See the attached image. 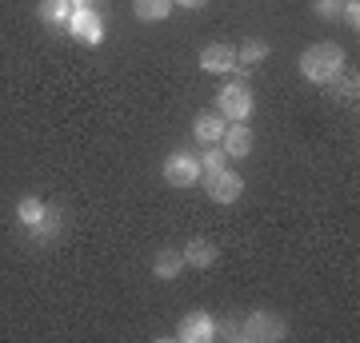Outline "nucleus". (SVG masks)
<instances>
[{"label": "nucleus", "instance_id": "obj_1", "mask_svg": "<svg viewBox=\"0 0 360 343\" xmlns=\"http://www.w3.org/2000/svg\"><path fill=\"white\" fill-rule=\"evenodd\" d=\"M300 76L309 80V84H328L336 72H345V48L336 44V40H321V44H309V48L300 52Z\"/></svg>", "mask_w": 360, "mask_h": 343}, {"label": "nucleus", "instance_id": "obj_2", "mask_svg": "<svg viewBox=\"0 0 360 343\" xmlns=\"http://www.w3.org/2000/svg\"><path fill=\"white\" fill-rule=\"evenodd\" d=\"M288 328H284L281 316H272V311H248L245 323L236 328V339H248V343H264V339H284Z\"/></svg>", "mask_w": 360, "mask_h": 343}, {"label": "nucleus", "instance_id": "obj_3", "mask_svg": "<svg viewBox=\"0 0 360 343\" xmlns=\"http://www.w3.org/2000/svg\"><path fill=\"white\" fill-rule=\"evenodd\" d=\"M217 112L229 120V124H245L248 116H252V92H248V84H224V88L217 92Z\"/></svg>", "mask_w": 360, "mask_h": 343}, {"label": "nucleus", "instance_id": "obj_4", "mask_svg": "<svg viewBox=\"0 0 360 343\" xmlns=\"http://www.w3.org/2000/svg\"><path fill=\"white\" fill-rule=\"evenodd\" d=\"M65 32L72 40H80V44H92V48H101L104 44V20H101L96 8H72Z\"/></svg>", "mask_w": 360, "mask_h": 343}, {"label": "nucleus", "instance_id": "obj_5", "mask_svg": "<svg viewBox=\"0 0 360 343\" xmlns=\"http://www.w3.org/2000/svg\"><path fill=\"white\" fill-rule=\"evenodd\" d=\"M165 184L168 188H193V184H200V160L193 152L176 148L165 160Z\"/></svg>", "mask_w": 360, "mask_h": 343}, {"label": "nucleus", "instance_id": "obj_6", "mask_svg": "<svg viewBox=\"0 0 360 343\" xmlns=\"http://www.w3.org/2000/svg\"><path fill=\"white\" fill-rule=\"evenodd\" d=\"M200 184L208 188V200L212 203H236L240 191H245V180H240V172H232V168H220L212 176H200Z\"/></svg>", "mask_w": 360, "mask_h": 343}, {"label": "nucleus", "instance_id": "obj_7", "mask_svg": "<svg viewBox=\"0 0 360 343\" xmlns=\"http://www.w3.org/2000/svg\"><path fill=\"white\" fill-rule=\"evenodd\" d=\"M176 339L180 343H212L217 339V319L208 316V311H188V316L180 319Z\"/></svg>", "mask_w": 360, "mask_h": 343}, {"label": "nucleus", "instance_id": "obj_8", "mask_svg": "<svg viewBox=\"0 0 360 343\" xmlns=\"http://www.w3.org/2000/svg\"><path fill=\"white\" fill-rule=\"evenodd\" d=\"M200 68H205V72H236V68H240V64H236V48H232V44H205V48H200Z\"/></svg>", "mask_w": 360, "mask_h": 343}, {"label": "nucleus", "instance_id": "obj_9", "mask_svg": "<svg viewBox=\"0 0 360 343\" xmlns=\"http://www.w3.org/2000/svg\"><path fill=\"white\" fill-rule=\"evenodd\" d=\"M220 148H224V156H232V160H245V156L252 152V128H248V124L224 128V136H220Z\"/></svg>", "mask_w": 360, "mask_h": 343}, {"label": "nucleus", "instance_id": "obj_10", "mask_svg": "<svg viewBox=\"0 0 360 343\" xmlns=\"http://www.w3.org/2000/svg\"><path fill=\"white\" fill-rule=\"evenodd\" d=\"M184 267H200V271H205V267H212L220 260V248L212 240H188V248H184Z\"/></svg>", "mask_w": 360, "mask_h": 343}, {"label": "nucleus", "instance_id": "obj_11", "mask_svg": "<svg viewBox=\"0 0 360 343\" xmlns=\"http://www.w3.org/2000/svg\"><path fill=\"white\" fill-rule=\"evenodd\" d=\"M224 128H229V120L220 112H200L193 124V136L200 144H220V136H224Z\"/></svg>", "mask_w": 360, "mask_h": 343}, {"label": "nucleus", "instance_id": "obj_12", "mask_svg": "<svg viewBox=\"0 0 360 343\" xmlns=\"http://www.w3.org/2000/svg\"><path fill=\"white\" fill-rule=\"evenodd\" d=\"M60 231H65V212H60L56 203H49V212H44V220H40V228H32L28 236H32L37 243H52Z\"/></svg>", "mask_w": 360, "mask_h": 343}, {"label": "nucleus", "instance_id": "obj_13", "mask_svg": "<svg viewBox=\"0 0 360 343\" xmlns=\"http://www.w3.org/2000/svg\"><path fill=\"white\" fill-rule=\"evenodd\" d=\"M37 16H40L49 28H65L68 16H72V0H40V4H37Z\"/></svg>", "mask_w": 360, "mask_h": 343}, {"label": "nucleus", "instance_id": "obj_14", "mask_svg": "<svg viewBox=\"0 0 360 343\" xmlns=\"http://www.w3.org/2000/svg\"><path fill=\"white\" fill-rule=\"evenodd\" d=\"M172 8H176L172 0H132V13H136V20H144V25L168 20V13H172Z\"/></svg>", "mask_w": 360, "mask_h": 343}, {"label": "nucleus", "instance_id": "obj_15", "mask_svg": "<svg viewBox=\"0 0 360 343\" xmlns=\"http://www.w3.org/2000/svg\"><path fill=\"white\" fill-rule=\"evenodd\" d=\"M44 212H49V203L40 200V196H25V200L16 203V220L25 224L28 231L40 228V220H44Z\"/></svg>", "mask_w": 360, "mask_h": 343}, {"label": "nucleus", "instance_id": "obj_16", "mask_svg": "<svg viewBox=\"0 0 360 343\" xmlns=\"http://www.w3.org/2000/svg\"><path fill=\"white\" fill-rule=\"evenodd\" d=\"M324 88L333 92V96H336V100H340V104H356L360 80H356V76H348V72H336V76L328 80V84H324Z\"/></svg>", "mask_w": 360, "mask_h": 343}, {"label": "nucleus", "instance_id": "obj_17", "mask_svg": "<svg viewBox=\"0 0 360 343\" xmlns=\"http://www.w3.org/2000/svg\"><path fill=\"white\" fill-rule=\"evenodd\" d=\"M180 271H184V255L180 252H160L153 260V276L156 280H176Z\"/></svg>", "mask_w": 360, "mask_h": 343}, {"label": "nucleus", "instance_id": "obj_18", "mask_svg": "<svg viewBox=\"0 0 360 343\" xmlns=\"http://www.w3.org/2000/svg\"><path fill=\"white\" fill-rule=\"evenodd\" d=\"M269 60V44L264 40H245L240 48H236V64L240 68H257V64Z\"/></svg>", "mask_w": 360, "mask_h": 343}, {"label": "nucleus", "instance_id": "obj_19", "mask_svg": "<svg viewBox=\"0 0 360 343\" xmlns=\"http://www.w3.org/2000/svg\"><path fill=\"white\" fill-rule=\"evenodd\" d=\"M196 160H200V176H212V172L224 168V148L220 144H205V156H196Z\"/></svg>", "mask_w": 360, "mask_h": 343}, {"label": "nucleus", "instance_id": "obj_20", "mask_svg": "<svg viewBox=\"0 0 360 343\" xmlns=\"http://www.w3.org/2000/svg\"><path fill=\"white\" fill-rule=\"evenodd\" d=\"M312 8H316V16H324V20H340L345 0H312Z\"/></svg>", "mask_w": 360, "mask_h": 343}, {"label": "nucleus", "instance_id": "obj_21", "mask_svg": "<svg viewBox=\"0 0 360 343\" xmlns=\"http://www.w3.org/2000/svg\"><path fill=\"white\" fill-rule=\"evenodd\" d=\"M340 20H345V25H352V28L360 25V0H345V13H340Z\"/></svg>", "mask_w": 360, "mask_h": 343}, {"label": "nucleus", "instance_id": "obj_22", "mask_svg": "<svg viewBox=\"0 0 360 343\" xmlns=\"http://www.w3.org/2000/svg\"><path fill=\"white\" fill-rule=\"evenodd\" d=\"M172 4H180V8H205L208 0H172Z\"/></svg>", "mask_w": 360, "mask_h": 343}, {"label": "nucleus", "instance_id": "obj_23", "mask_svg": "<svg viewBox=\"0 0 360 343\" xmlns=\"http://www.w3.org/2000/svg\"><path fill=\"white\" fill-rule=\"evenodd\" d=\"M72 8H92V0H72Z\"/></svg>", "mask_w": 360, "mask_h": 343}]
</instances>
